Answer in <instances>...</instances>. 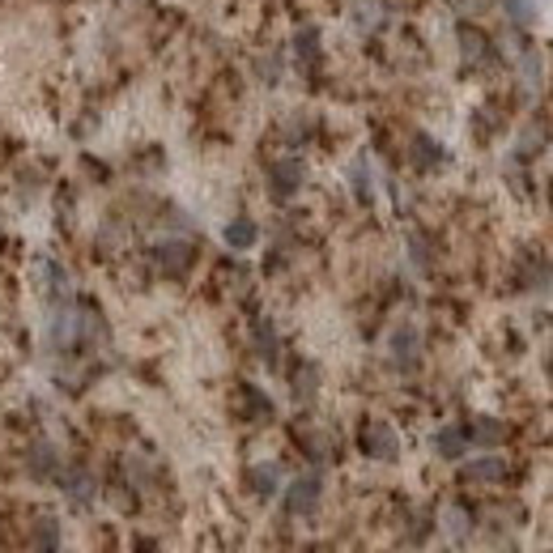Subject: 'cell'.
<instances>
[{"label":"cell","instance_id":"6da1fadb","mask_svg":"<svg viewBox=\"0 0 553 553\" xmlns=\"http://www.w3.org/2000/svg\"><path fill=\"white\" fill-rule=\"evenodd\" d=\"M362 451L371 460H396V451H401V442H396V430L387 426V422H366L358 434Z\"/></svg>","mask_w":553,"mask_h":553},{"label":"cell","instance_id":"7a4b0ae2","mask_svg":"<svg viewBox=\"0 0 553 553\" xmlns=\"http://www.w3.org/2000/svg\"><path fill=\"white\" fill-rule=\"evenodd\" d=\"M303 162L298 158H286V162H273V170H268V188H273L276 200H286V196H294L298 188H303Z\"/></svg>","mask_w":553,"mask_h":553},{"label":"cell","instance_id":"3957f363","mask_svg":"<svg viewBox=\"0 0 553 553\" xmlns=\"http://www.w3.org/2000/svg\"><path fill=\"white\" fill-rule=\"evenodd\" d=\"M319 494H324V481H319V477H298V481L290 485V494H286V507H290L294 515H306L319 507Z\"/></svg>","mask_w":553,"mask_h":553},{"label":"cell","instance_id":"277c9868","mask_svg":"<svg viewBox=\"0 0 553 553\" xmlns=\"http://www.w3.org/2000/svg\"><path fill=\"white\" fill-rule=\"evenodd\" d=\"M153 260H158V268H166V273H183V268L192 264V243H183V238H166V243L153 247Z\"/></svg>","mask_w":553,"mask_h":553},{"label":"cell","instance_id":"5b68a950","mask_svg":"<svg viewBox=\"0 0 553 553\" xmlns=\"http://www.w3.org/2000/svg\"><path fill=\"white\" fill-rule=\"evenodd\" d=\"M417 354H422V341H417V328H396L392 332V362L401 366V371H413L417 366Z\"/></svg>","mask_w":553,"mask_h":553},{"label":"cell","instance_id":"8992f818","mask_svg":"<svg viewBox=\"0 0 553 553\" xmlns=\"http://www.w3.org/2000/svg\"><path fill=\"white\" fill-rule=\"evenodd\" d=\"M43 286H47V298H52V306H64L69 303V273L60 268L55 260H43Z\"/></svg>","mask_w":553,"mask_h":553},{"label":"cell","instance_id":"52a82bcc","mask_svg":"<svg viewBox=\"0 0 553 553\" xmlns=\"http://www.w3.org/2000/svg\"><path fill=\"white\" fill-rule=\"evenodd\" d=\"M464 447H469V434H464L460 426L439 430V439H434V451H439L442 460H460L464 456Z\"/></svg>","mask_w":553,"mask_h":553},{"label":"cell","instance_id":"ba28073f","mask_svg":"<svg viewBox=\"0 0 553 553\" xmlns=\"http://www.w3.org/2000/svg\"><path fill=\"white\" fill-rule=\"evenodd\" d=\"M30 469H34V477H60V451L52 442H39L30 451Z\"/></svg>","mask_w":553,"mask_h":553},{"label":"cell","instance_id":"9c48e42d","mask_svg":"<svg viewBox=\"0 0 553 553\" xmlns=\"http://www.w3.org/2000/svg\"><path fill=\"white\" fill-rule=\"evenodd\" d=\"M472 442H485V447H494V442H502L507 439V426L502 422H494V417H477L469 430H464Z\"/></svg>","mask_w":553,"mask_h":553},{"label":"cell","instance_id":"30bf717a","mask_svg":"<svg viewBox=\"0 0 553 553\" xmlns=\"http://www.w3.org/2000/svg\"><path fill=\"white\" fill-rule=\"evenodd\" d=\"M460 47H464V60H469V64H481L485 52H490V39H485L481 30L460 26Z\"/></svg>","mask_w":553,"mask_h":553},{"label":"cell","instance_id":"8fae6325","mask_svg":"<svg viewBox=\"0 0 553 553\" xmlns=\"http://www.w3.org/2000/svg\"><path fill=\"white\" fill-rule=\"evenodd\" d=\"M60 481H64V490H69V498L73 502H90L94 498V477L90 472H60Z\"/></svg>","mask_w":553,"mask_h":553},{"label":"cell","instance_id":"7c38bea8","mask_svg":"<svg viewBox=\"0 0 553 553\" xmlns=\"http://www.w3.org/2000/svg\"><path fill=\"white\" fill-rule=\"evenodd\" d=\"M540 77H545V64H540V52L537 47H528L524 55H519V82H524V90H537Z\"/></svg>","mask_w":553,"mask_h":553},{"label":"cell","instance_id":"4fadbf2b","mask_svg":"<svg viewBox=\"0 0 553 553\" xmlns=\"http://www.w3.org/2000/svg\"><path fill=\"white\" fill-rule=\"evenodd\" d=\"M502 472H507V464H502V460L485 456V460H472L469 469H464V477H469V481H498Z\"/></svg>","mask_w":553,"mask_h":553},{"label":"cell","instance_id":"5bb4252c","mask_svg":"<svg viewBox=\"0 0 553 553\" xmlns=\"http://www.w3.org/2000/svg\"><path fill=\"white\" fill-rule=\"evenodd\" d=\"M256 235H260V230H256V221H247V218H235L230 221V226H226V243H230V247H251V243H256Z\"/></svg>","mask_w":553,"mask_h":553},{"label":"cell","instance_id":"9a60e30c","mask_svg":"<svg viewBox=\"0 0 553 553\" xmlns=\"http://www.w3.org/2000/svg\"><path fill=\"white\" fill-rule=\"evenodd\" d=\"M413 162L417 166H439L442 162V150L430 137H413Z\"/></svg>","mask_w":553,"mask_h":553},{"label":"cell","instance_id":"2e32d148","mask_svg":"<svg viewBox=\"0 0 553 553\" xmlns=\"http://www.w3.org/2000/svg\"><path fill=\"white\" fill-rule=\"evenodd\" d=\"M251 490L260 498H268L276 490V464H260V469H251Z\"/></svg>","mask_w":553,"mask_h":553},{"label":"cell","instance_id":"e0dca14e","mask_svg":"<svg viewBox=\"0 0 553 553\" xmlns=\"http://www.w3.org/2000/svg\"><path fill=\"white\" fill-rule=\"evenodd\" d=\"M502 5H507V17H511L515 26L537 22V0H502Z\"/></svg>","mask_w":553,"mask_h":553},{"label":"cell","instance_id":"ac0fdd59","mask_svg":"<svg viewBox=\"0 0 553 553\" xmlns=\"http://www.w3.org/2000/svg\"><path fill=\"white\" fill-rule=\"evenodd\" d=\"M349 183H354V192L362 200H371V166H366V158H358V162L349 166Z\"/></svg>","mask_w":553,"mask_h":553},{"label":"cell","instance_id":"d6986e66","mask_svg":"<svg viewBox=\"0 0 553 553\" xmlns=\"http://www.w3.org/2000/svg\"><path fill=\"white\" fill-rule=\"evenodd\" d=\"M315 43H319L315 30H303V34L294 39V47H298V60H315Z\"/></svg>","mask_w":553,"mask_h":553},{"label":"cell","instance_id":"ffe728a7","mask_svg":"<svg viewBox=\"0 0 553 553\" xmlns=\"http://www.w3.org/2000/svg\"><path fill=\"white\" fill-rule=\"evenodd\" d=\"M315 366H303V371L294 374V387H298V396H311V392H315Z\"/></svg>","mask_w":553,"mask_h":553},{"label":"cell","instance_id":"44dd1931","mask_svg":"<svg viewBox=\"0 0 553 553\" xmlns=\"http://www.w3.org/2000/svg\"><path fill=\"white\" fill-rule=\"evenodd\" d=\"M256 341H260L264 358H273V354H276V336H273V328H268V324H260V328H256Z\"/></svg>","mask_w":553,"mask_h":553}]
</instances>
